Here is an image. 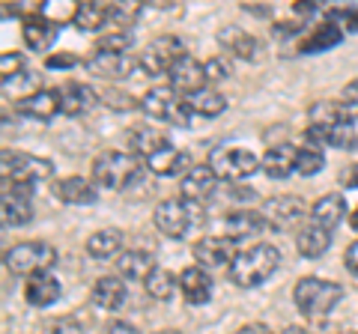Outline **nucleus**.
Segmentation results:
<instances>
[{"instance_id":"1","label":"nucleus","mask_w":358,"mask_h":334,"mask_svg":"<svg viewBox=\"0 0 358 334\" xmlns=\"http://www.w3.org/2000/svg\"><path fill=\"white\" fill-rule=\"evenodd\" d=\"M278 266H281V251L275 245H251V248L239 251L236 260L230 263V281L242 289H254L266 284L278 272Z\"/></svg>"},{"instance_id":"2","label":"nucleus","mask_w":358,"mask_h":334,"mask_svg":"<svg viewBox=\"0 0 358 334\" xmlns=\"http://www.w3.org/2000/svg\"><path fill=\"white\" fill-rule=\"evenodd\" d=\"M93 180L102 188H108V191H126V188H131L141 180V161L131 152L108 150L102 155H96Z\"/></svg>"},{"instance_id":"3","label":"nucleus","mask_w":358,"mask_h":334,"mask_svg":"<svg viewBox=\"0 0 358 334\" xmlns=\"http://www.w3.org/2000/svg\"><path fill=\"white\" fill-rule=\"evenodd\" d=\"M343 298L341 284L322 281V277H301L293 286V302L305 317H326Z\"/></svg>"},{"instance_id":"4","label":"nucleus","mask_w":358,"mask_h":334,"mask_svg":"<svg viewBox=\"0 0 358 334\" xmlns=\"http://www.w3.org/2000/svg\"><path fill=\"white\" fill-rule=\"evenodd\" d=\"M141 110L159 122H171V126H192V108H188V99H182V93H176L173 87H155V90L143 93L141 99Z\"/></svg>"},{"instance_id":"5","label":"nucleus","mask_w":358,"mask_h":334,"mask_svg":"<svg viewBox=\"0 0 358 334\" xmlns=\"http://www.w3.org/2000/svg\"><path fill=\"white\" fill-rule=\"evenodd\" d=\"M3 263L13 275L33 277V275L48 272L51 266L57 263V251H54L51 242H21V245H15V248L6 251Z\"/></svg>"},{"instance_id":"6","label":"nucleus","mask_w":358,"mask_h":334,"mask_svg":"<svg viewBox=\"0 0 358 334\" xmlns=\"http://www.w3.org/2000/svg\"><path fill=\"white\" fill-rule=\"evenodd\" d=\"M209 167L218 180H227V182H242L248 180L251 173H257L260 167V159L251 152V150H239V147H218L212 150L209 155Z\"/></svg>"},{"instance_id":"7","label":"nucleus","mask_w":358,"mask_h":334,"mask_svg":"<svg viewBox=\"0 0 358 334\" xmlns=\"http://www.w3.org/2000/svg\"><path fill=\"white\" fill-rule=\"evenodd\" d=\"M0 164H3V180L6 182H24V185H36L42 180H48L54 173V164L48 159H36V155L27 152H3L0 155Z\"/></svg>"},{"instance_id":"8","label":"nucleus","mask_w":358,"mask_h":334,"mask_svg":"<svg viewBox=\"0 0 358 334\" xmlns=\"http://www.w3.org/2000/svg\"><path fill=\"white\" fill-rule=\"evenodd\" d=\"M185 57V48L176 36H159L141 51V72L143 75H171V69Z\"/></svg>"},{"instance_id":"9","label":"nucleus","mask_w":358,"mask_h":334,"mask_svg":"<svg viewBox=\"0 0 358 334\" xmlns=\"http://www.w3.org/2000/svg\"><path fill=\"white\" fill-rule=\"evenodd\" d=\"M260 215L266 221V227L287 233V230L299 227V221L305 218V203H301V197H296V194H275L263 203Z\"/></svg>"},{"instance_id":"10","label":"nucleus","mask_w":358,"mask_h":334,"mask_svg":"<svg viewBox=\"0 0 358 334\" xmlns=\"http://www.w3.org/2000/svg\"><path fill=\"white\" fill-rule=\"evenodd\" d=\"M84 66L87 72L105 78V81H122V78H131L134 69H141L134 54H114V51H93L84 60Z\"/></svg>"},{"instance_id":"11","label":"nucleus","mask_w":358,"mask_h":334,"mask_svg":"<svg viewBox=\"0 0 358 334\" xmlns=\"http://www.w3.org/2000/svg\"><path fill=\"white\" fill-rule=\"evenodd\" d=\"M3 221L9 227H21L33 218V185L3 180Z\"/></svg>"},{"instance_id":"12","label":"nucleus","mask_w":358,"mask_h":334,"mask_svg":"<svg viewBox=\"0 0 358 334\" xmlns=\"http://www.w3.org/2000/svg\"><path fill=\"white\" fill-rule=\"evenodd\" d=\"M152 221L167 239H182L188 227H192V203H185V200H164V203L155 206Z\"/></svg>"},{"instance_id":"13","label":"nucleus","mask_w":358,"mask_h":334,"mask_svg":"<svg viewBox=\"0 0 358 334\" xmlns=\"http://www.w3.org/2000/svg\"><path fill=\"white\" fill-rule=\"evenodd\" d=\"M194 260L203 269H224L236 260V242H230L227 236H206L194 242Z\"/></svg>"},{"instance_id":"14","label":"nucleus","mask_w":358,"mask_h":334,"mask_svg":"<svg viewBox=\"0 0 358 334\" xmlns=\"http://www.w3.org/2000/svg\"><path fill=\"white\" fill-rule=\"evenodd\" d=\"M15 110L21 117H30V119H39V122H48L54 119L60 110V90H36V93H27L15 102Z\"/></svg>"},{"instance_id":"15","label":"nucleus","mask_w":358,"mask_h":334,"mask_svg":"<svg viewBox=\"0 0 358 334\" xmlns=\"http://www.w3.org/2000/svg\"><path fill=\"white\" fill-rule=\"evenodd\" d=\"M75 27L81 33H96L108 27L110 21H117V3H102V0H84L75 6L72 13Z\"/></svg>"},{"instance_id":"16","label":"nucleus","mask_w":358,"mask_h":334,"mask_svg":"<svg viewBox=\"0 0 358 334\" xmlns=\"http://www.w3.org/2000/svg\"><path fill=\"white\" fill-rule=\"evenodd\" d=\"M215 188H218V176L212 173L209 164H197L182 176V200L185 203H194V206L206 203V200L215 194Z\"/></svg>"},{"instance_id":"17","label":"nucleus","mask_w":358,"mask_h":334,"mask_svg":"<svg viewBox=\"0 0 358 334\" xmlns=\"http://www.w3.org/2000/svg\"><path fill=\"white\" fill-rule=\"evenodd\" d=\"M171 87H173L176 93H185V96H194V93H200V90H206L203 63L185 54V57L171 69Z\"/></svg>"},{"instance_id":"18","label":"nucleus","mask_w":358,"mask_h":334,"mask_svg":"<svg viewBox=\"0 0 358 334\" xmlns=\"http://www.w3.org/2000/svg\"><path fill=\"white\" fill-rule=\"evenodd\" d=\"M179 293L188 305H206L212 298V277L203 266H188L179 272Z\"/></svg>"},{"instance_id":"19","label":"nucleus","mask_w":358,"mask_h":334,"mask_svg":"<svg viewBox=\"0 0 358 334\" xmlns=\"http://www.w3.org/2000/svg\"><path fill=\"white\" fill-rule=\"evenodd\" d=\"M263 227H266V221L254 209H236V212H230L224 218V233H227L230 242H248L254 236H260Z\"/></svg>"},{"instance_id":"20","label":"nucleus","mask_w":358,"mask_h":334,"mask_svg":"<svg viewBox=\"0 0 358 334\" xmlns=\"http://www.w3.org/2000/svg\"><path fill=\"white\" fill-rule=\"evenodd\" d=\"M54 194H57L60 203H69V206H93L99 200L96 185L84 180V176H66L54 185Z\"/></svg>"},{"instance_id":"21","label":"nucleus","mask_w":358,"mask_h":334,"mask_svg":"<svg viewBox=\"0 0 358 334\" xmlns=\"http://www.w3.org/2000/svg\"><path fill=\"white\" fill-rule=\"evenodd\" d=\"M96 105V90L81 81H66L60 87V110L66 117H81Z\"/></svg>"},{"instance_id":"22","label":"nucleus","mask_w":358,"mask_h":334,"mask_svg":"<svg viewBox=\"0 0 358 334\" xmlns=\"http://www.w3.org/2000/svg\"><path fill=\"white\" fill-rule=\"evenodd\" d=\"M24 298H27V305H33V307H51L60 298V281L51 272L33 275V277H27V284H24Z\"/></svg>"},{"instance_id":"23","label":"nucleus","mask_w":358,"mask_h":334,"mask_svg":"<svg viewBox=\"0 0 358 334\" xmlns=\"http://www.w3.org/2000/svg\"><path fill=\"white\" fill-rule=\"evenodd\" d=\"M21 36H24L27 48H33V51H48V48H54V42H57L60 27H57V21L36 15V18L24 21V27H21Z\"/></svg>"},{"instance_id":"24","label":"nucleus","mask_w":358,"mask_h":334,"mask_svg":"<svg viewBox=\"0 0 358 334\" xmlns=\"http://www.w3.org/2000/svg\"><path fill=\"white\" fill-rule=\"evenodd\" d=\"M346 218V200L343 194H322L317 203L310 206V221L322 230H334Z\"/></svg>"},{"instance_id":"25","label":"nucleus","mask_w":358,"mask_h":334,"mask_svg":"<svg viewBox=\"0 0 358 334\" xmlns=\"http://www.w3.org/2000/svg\"><path fill=\"white\" fill-rule=\"evenodd\" d=\"M126 296H129L126 281L117 275H105L93 284V305L102 310H120L126 305Z\"/></svg>"},{"instance_id":"26","label":"nucleus","mask_w":358,"mask_h":334,"mask_svg":"<svg viewBox=\"0 0 358 334\" xmlns=\"http://www.w3.org/2000/svg\"><path fill=\"white\" fill-rule=\"evenodd\" d=\"M296 155H299L296 147H289V143H278V147L266 150V155L260 159V167L272 176V180H287L289 173H296Z\"/></svg>"},{"instance_id":"27","label":"nucleus","mask_w":358,"mask_h":334,"mask_svg":"<svg viewBox=\"0 0 358 334\" xmlns=\"http://www.w3.org/2000/svg\"><path fill=\"white\" fill-rule=\"evenodd\" d=\"M159 269V266H155V257L150 251H126L122 254V257L117 260V272H120V277H126V281H143L147 284V277Z\"/></svg>"},{"instance_id":"28","label":"nucleus","mask_w":358,"mask_h":334,"mask_svg":"<svg viewBox=\"0 0 358 334\" xmlns=\"http://www.w3.org/2000/svg\"><path fill=\"white\" fill-rule=\"evenodd\" d=\"M147 167L155 176H179V173L185 176L188 170H192V167H188V155L182 150H176V147H164L155 155H150Z\"/></svg>"},{"instance_id":"29","label":"nucleus","mask_w":358,"mask_h":334,"mask_svg":"<svg viewBox=\"0 0 358 334\" xmlns=\"http://www.w3.org/2000/svg\"><path fill=\"white\" fill-rule=\"evenodd\" d=\"M129 143H131V155H143V159H150L159 150L171 147V140H167L159 129L152 126H138L129 131Z\"/></svg>"},{"instance_id":"30","label":"nucleus","mask_w":358,"mask_h":334,"mask_svg":"<svg viewBox=\"0 0 358 334\" xmlns=\"http://www.w3.org/2000/svg\"><path fill=\"white\" fill-rule=\"evenodd\" d=\"M343 42V30L338 24H331V21H326V24L313 27V33L308 39L299 42V51L301 54H317V51H329L334 45H341Z\"/></svg>"},{"instance_id":"31","label":"nucleus","mask_w":358,"mask_h":334,"mask_svg":"<svg viewBox=\"0 0 358 334\" xmlns=\"http://www.w3.org/2000/svg\"><path fill=\"white\" fill-rule=\"evenodd\" d=\"M218 39H221V45L227 48L230 54H236V57H242V60H254L257 51H260V42H257L251 33H245L242 27H227V30H221Z\"/></svg>"},{"instance_id":"32","label":"nucleus","mask_w":358,"mask_h":334,"mask_svg":"<svg viewBox=\"0 0 358 334\" xmlns=\"http://www.w3.org/2000/svg\"><path fill=\"white\" fill-rule=\"evenodd\" d=\"M329 245H331V233L329 230H322L317 224H310L299 233V239H296V248L301 257H308V260H317L322 257V254L329 251Z\"/></svg>"},{"instance_id":"33","label":"nucleus","mask_w":358,"mask_h":334,"mask_svg":"<svg viewBox=\"0 0 358 334\" xmlns=\"http://www.w3.org/2000/svg\"><path fill=\"white\" fill-rule=\"evenodd\" d=\"M346 114H350V110H346L343 102H317V105H310V110H308V126L322 129L329 135V129L334 126V122H341Z\"/></svg>"},{"instance_id":"34","label":"nucleus","mask_w":358,"mask_h":334,"mask_svg":"<svg viewBox=\"0 0 358 334\" xmlns=\"http://www.w3.org/2000/svg\"><path fill=\"white\" fill-rule=\"evenodd\" d=\"M120 248H122V233L114 230V227L99 230V233H93V236L87 239V254H90V257H96V260L114 257Z\"/></svg>"},{"instance_id":"35","label":"nucleus","mask_w":358,"mask_h":334,"mask_svg":"<svg viewBox=\"0 0 358 334\" xmlns=\"http://www.w3.org/2000/svg\"><path fill=\"white\" fill-rule=\"evenodd\" d=\"M326 143L338 150H358V114H346L341 122H334Z\"/></svg>"},{"instance_id":"36","label":"nucleus","mask_w":358,"mask_h":334,"mask_svg":"<svg viewBox=\"0 0 358 334\" xmlns=\"http://www.w3.org/2000/svg\"><path fill=\"white\" fill-rule=\"evenodd\" d=\"M188 108H192V114H200V117H218V114H224V108H227V99L218 90L206 87V90L188 96Z\"/></svg>"},{"instance_id":"37","label":"nucleus","mask_w":358,"mask_h":334,"mask_svg":"<svg viewBox=\"0 0 358 334\" xmlns=\"http://www.w3.org/2000/svg\"><path fill=\"white\" fill-rule=\"evenodd\" d=\"M322 164H326V152L322 147H313V143H305V147H299V155H296V173L301 176H313L322 170Z\"/></svg>"},{"instance_id":"38","label":"nucleus","mask_w":358,"mask_h":334,"mask_svg":"<svg viewBox=\"0 0 358 334\" xmlns=\"http://www.w3.org/2000/svg\"><path fill=\"white\" fill-rule=\"evenodd\" d=\"M176 275L173 272H167V269H155L150 277H147V293L152 296V298H159V302H167V298L173 296V289H176Z\"/></svg>"},{"instance_id":"39","label":"nucleus","mask_w":358,"mask_h":334,"mask_svg":"<svg viewBox=\"0 0 358 334\" xmlns=\"http://www.w3.org/2000/svg\"><path fill=\"white\" fill-rule=\"evenodd\" d=\"M131 42L134 36L126 30V27H120V30H108L105 36H99L96 39V51H114V54H129L131 51Z\"/></svg>"},{"instance_id":"40","label":"nucleus","mask_w":358,"mask_h":334,"mask_svg":"<svg viewBox=\"0 0 358 334\" xmlns=\"http://www.w3.org/2000/svg\"><path fill=\"white\" fill-rule=\"evenodd\" d=\"M0 72H3V84H9V81H15V78H21L24 75V57L21 54H3L0 57Z\"/></svg>"},{"instance_id":"41","label":"nucleus","mask_w":358,"mask_h":334,"mask_svg":"<svg viewBox=\"0 0 358 334\" xmlns=\"http://www.w3.org/2000/svg\"><path fill=\"white\" fill-rule=\"evenodd\" d=\"M203 72H206V84H218L224 78H230V63L224 57H212L203 63Z\"/></svg>"},{"instance_id":"42","label":"nucleus","mask_w":358,"mask_h":334,"mask_svg":"<svg viewBox=\"0 0 358 334\" xmlns=\"http://www.w3.org/2000/svg\"><path fill=\"white\" fill-rule=\"evenodd\" d=\"M102 102H105L108 108H114V110H131L134 105H138L129 93H122V90H105V93H102Z\"/></svg>"},{"instance_id":"43","label":"nucleus","mask_w":358,"mask_h":334,"mask_svg":"<svg viewBox=\"0 0 358 334\" xmlns=\"http://www.w3.org/2000/svg\"><path fill=\"white\" fill-rule=\"evenodd\" d=\"M48 334H84V331H81V322H78V319L63 317V319H57V322H51Z\"/></svg>"},{"instance_id":"44","label":"nucleus","mask_w":358,"mask_h":334,"mask_svg":"<svg viewBox=\"0 0 358 334\" xmlns=\"http://www.w3.org/2000/svg\"><path fill=\"white\" fill-rule=\"evenodd\" d=\"M78 63H81V60L72 57V54H51V57L45 60L48 69H72V66H78Z\"/></svg>"},{"instance_id":"45","label":"nucleus","mask_w":358,"mask_h":334,"mask_svg":"<svg viewBox=\"0 0 358 334\" xmlns=\"http://www.w3.org/2000/svg\"><path fill=\"white\" fill-rule=\"evenodd\" d=\"M341 102H343L346 108H358V78L343 87V96H341Z\"/></svg>"},{"instance_id":"46","label":"nucleus","mask_w":358,"mask_h":334,"mask_svg":"<svg viewBox=\"0 0 358 334\" xmlns=\"http://www.w3.org/2000/svg\"><path fill=\"white\" fill-rule=\"evenodd\" d=\"M331 15H341L346 27H350V30H358V9H334Z\"/></svg>"},{"instance_id":"47","label":"nucleus","mask_w":358,"mask_h":334,"mask_svg":"<svg viewBox=\"0 0 358 334\" xmlns=\"http://www.w3.org/2000/svg\"><path fill=\"white\" fill-rule=\"evenodd\" d=\"M346 269H350L352 275H358V239L350 245V248H346Z\"/></svg>"},{"instance_id":"48","label":"nucleus","mask_w":358,"mask_h":334,"mask_svg":"<svg viewBox=\"0 0 358 334\" xmlns=\"http://www.w3.org/2000/svg\"><path fill=\"white\" fill-rule=\"evenodd\" d=\"M341 182H343L346 188H358V164L346 167V170L341 173Z\"/></svg>"},{"instance_id":"49","label":"nucleus","mask_w":358,"mask_h":334,"mask_svg":"<svg viewBox=\"0 0 358 334\" xmlns=\"http://www.w3.org/2000/svg\"><path fill=\"white\" fill-rule=\"evenodd\" d=\"M108 334H141L131 322H110L108 326Z\"/></svg>"},{"instance_id":"50","label":"nucleus","mask_w":358,"mask_h":334,"mask_svg":"<svg viewBox=\"0 0 358 334\" xmlns=\"http://www.w3.org/2000/svg\"><path fill=\"white\" fill-rule=\"evenodd\" d=\"M233 200H248V203H254V197H257V191L254 188H242V185H233V194H230Z\"/></svg>"},{"instance_id":"51","label":"nucleus","mask_w":358,"mask_h":334,"mask_svg":"<svg viewBox=\"0 0 358 334\" xmlns=\"http://www.w3.org/2000/svg\"><path fill=\"white\" fill-rule=\"evenodd\" d=\"M233 334H272V331H268L263 322H251V326H242V328H236Z\"/></svg>"},{"instance_id":"52","label":"nucleus","mask_w":358,"mask_h":334,"mask_svg":"<svg viewBox=\"0 0 358 334\" xmlns=\"http://www.w3.org/2000/svg\"><path fill=\"white\" fill-rule=\"evenodd\" d=\"M350 227H352V230H355V233H358V209H355V212H352V215H350Z\"/></svg>"},{"instance_id":"53","label":"nucleus","mask_w":358,"mask_h":334,"mask_svg":"<svg viewBox=\"0 0 358 334\" xmlns=\"http://www.w3.org/2000/svg\"><path fill=\"white\" fill-rule=\"evenodd\" d=\"M284 334H308V331H305V328H287Z\"/></svg>"},{"instance_id":"54","label":"nucleus","mask_w":358,"mask_h":334,"mask_svg":"<svg viewBox=\"0 0 358 334\" xmlns=\"http://www.w3.org/2000/svg\"><path fill=\"white\" fill-rule=\"evenodd\" d=\"M162 334H179V331H162Z\"/></svg>"}]
</instances>
